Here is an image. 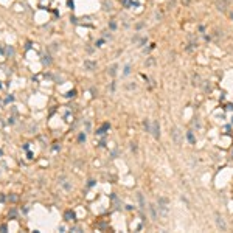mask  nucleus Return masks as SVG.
Segmentation results:
<instances>
[{
  "label": "nucleus",
  "mask_w": 233,
  "mask_h": 233,
  "mask_svg": "<svg viewBox=\"0 0 233 233\" xmlns=\"http://www.w3.org/2000/svg\"><path fill=\"white\" fill-rule=\"evenodd\" d=\"M151 134H152V137H154L155 140H159L160 135H162V134H160V123H159L157 120L154 121L152 126H151Z\"/></svg>",
  "instance_id": "20e7f679"
},
{
  "label": "nucleus",
  "mask_w": 233,
  "mask_h": 233,
  "mask_svg": "<svg viewBox=\"0 0 233 233\" xmlns=\"http://www.w3.org/2000/svg\"><path fill=\"white\" fill-rule=\"evenodd\" d=\"M127 90H134V89H137V84L135 83H131V84H127Z\"/></svg>",
  "instance_id": "f3484780"
},
{
  "label": "nucleus",
  "mask_w": 233,
  "mask_h": 233,
  "mask_svg": "<svg viewBox=\"0 0 233 233\" xmlns=\"http://www.w3.org/2000/svg\"><path fill=\"white\" fill-rule=\"evenodd\" d=\"M131 72H132V70H131V64H126V65H124V68H123V75H124V76H127V75H131Z\"/></svg>",
  "instance_id": "f8f14e48"
},
{
  "label": "nucleus",
  "mask_w": 233,
  "mask_h": 233,
  "mask_svg": "<svg viewBox=\"0 0 233 233\" xmlns=\"http://www.w3.org/2000/svg\"><path fill=\"white\" fill-rule=\"evenodd\" d=\"M152 64H154V59H152V58H149V59L146 61V65H152Z\"/></svg>",
  "instance_id": "4be33fe9"
},
{
  "label": "nucleus",
  "mask_w": 233,
  "mask_h": 233,
  "mask_svg": "<svg viewBox=\"0 0 233 233\" xmlns=\"http://www.w3.org/2000/svg\"><path fill=\"white\" fill-rule=\"evenodd\" d=\"M171 138H173V142H174V145H177V146L182 145V134H180V129L177 126L171 127Z\"/></svg>",
  "instance_id": "7ed1b4c3"
},
{
  "label": "nucleus",
  "mask_w": 233,
  "mask_h": 233,
  "mask_svg": "<svg viewBox=\"0 0 233 233\" xmlns=\"http://www.w3.org/2000/svg\"><path fill=\"white\" fill-rule=\"evenodd\" d=\"M138 202H140V207H142V208H145V199H143V194L142 193H138Z\"/></svg>",
  "instance_id": "4468645a"
},
{
  "label": "nucleus",
  "mask_w": 233,
  "mask_h": 233,
  "mask_svg": "<svg viewBox=\"0 0 233 233\" xmlns=\"http://www.w3.org/2000/svg\"><path fill=\"white\" fill-rule=\"evenodd\" d=\"M67 5H68V8H72V9H73V6H75L73 0H68V2H67Z\"/></svg>",
  "instance_id": "412c9836"
},
{
  "label": "nucleus",
  "mask_w": 233,
  "mask_h": 233,
  "mask_svg": "<svg viewBox=\"0 0 233 233\" xmlns=\"http://www.w3.org/2000/svg\"><path fill=\"white\" fill-rule=\"evenodd\" d=\"M193 124H194V126H196V127L199 129V127H201V123H199V118H194V121H193Z\"/></svg>",
  "instance_id": "6ab92c4d"
},
{
  "label": "nucleus",
  "mask_w": 233,
  "mask_h": 233,
  "mask_svg": "<svg viewBox=\"0 0 233 233\" xmlns=\"http://www.w3.org/2000/svg\"><path fill=\"white\" fill-rule=\"evenodd\" d=\"M157 208H159V213L163 216V218H166L169 213V201L165 197V196H159V199H157Z\"/></svg>",
  "instance_id": "f257e3e1"
},
{
  "label": "nucleus",
  "mask_w": 233,
  "mask_h": 233,
  "mask_svg": "<svg viewBox=\"0 0 233 233\" xmlns=\"http://www.w3.org/2000/svg\"><path fill=\"white\" fill-rule=\"evenodd\" d=\"M78 142H86V134L81 132L79 135H78Z\"/></svg>",
  "instance_id": "2eb2a0df"
},
{
  "label": "nucleus",
  "mask_w": 233,
  "mask_h": 233,
  "mask_svg": "<svg viewBox=\"0 0 233 233\" xmlns=\"http://www.w3.org/2000/svg\"><path fill=\"white\" fill-rule=\"evenodd\" d=\"M62 186H64L65 190H72V185H70V183H67V182H62Z\"/></svg>",
  "instance_id": "aec40b11"
},
{
  "label": "nucleus",
  "mask_w": 233,
  "mask_h": 233,
  "mask_svg": "<svg viewBox=\"0 0 233 233\" xmlns=\"http://www.w3.org/2000/svg\"><path fill=\"white\" fill-rule=\"evenodd\" d=\"M215 224H216V227H218V230L227 232V224H225L224 218L221 216V213H219V211H215Z\"/></svg>",
  "instance_id": "f03ea898"
},
{
  "label": "nucleus",
  "mask_w": 233,
  "mask_h": 233,
  "mask_svg": "<svg viewBox=\"0 0 233 233\" xmlns=\"http://www.w3.org/2000/svg\"><path fill=\"white\" fill-rule=\"evenodd\" d=\"M115 27H117V25H115V22H110V28H112V30H115Z\"/></svg>",
  "instance_id": "b1692460"
},
{
  "label": "nucleus",
  "mask_w": 233,
  "mask_h": 233,
  "mask_svg": "<svg viewBox=\"0 0 233 233\" xmlns=\"http://www.w3.org/2000/svg\"><path fill=\"white\" fill-rule=\"evenodd\" d=\"M232 121H233V118H232Z\"/></svg>",
  "instance_id": "cd10ccee"
},
{
  "label": "nucleus",
  "mask_w": 233,
  "mask_h": 233,
  "mask_svg": "<svg viewBox=\"0 0 233 233\" xmlns=\"http://www.w3.org/2000/svg\"><path fill=\"white\" fill-rule=\"evenodd\" d=\"M227 109H228V110H232V109H233V104H228V106H227Z\"/></svg>",
  "instance_id": "a878e982"
},
{
  "label": "nucleus",
  "mask_w": 233,
  "mask_h": 233,
  "mask_svg": "<svg viewBox=\"0 0 233 233\" xmlns=\"http://www.w3.org/2000/svg\"><path fill=\"white\" fill-rule=\"evenodd\" d=\"M216 6H218V9L221 12L227 11V3H225V0H216Z\"/></svg>",
  "instance_id": "0eeeda50"
},
{
  "label": "nucleus",
  "mask_w": 233,
  "mask_h": 233,
  "mask_svg": "<svg viewBox=\"0 0 233 233\" xmlns=\"http://www.w3.org/2000/svg\"><path fill=\"white\" fill-rule=\"evenodd\" d=\"M199 31H202V33L205 31V27H204V25H201V27H199Z\"/></svg>",
  "instance_id": "393cba45"
},
{
  "label": "nucleus",
  "mask_w": 233,
  "mask_h": 233,
  "mask_svg": "<svg viewBox=\"0 0 233 233\" xmlns=\"http://www.w3.org/2000/svg\"><path fill=\"white\" fill-rule=\"evenodd\" d=\"M186 140H188L190 143H196V138H194V134H193V131H188V132H186Z\"/></svg>",
  "instance_id": "9d476101"
},
{
  "label": "nucleus",
  "mask_w": 233,
  "mask_h": 233,
  "mask_svg": "<svg viewBox=\"0 0 233 233\" xmlns=\"http://www.w3.org/2000/svg\"><path fill=\"white\" fill-rule=\"evenodd\" d=\"M137 149H138V146H137V143H131V151H132V152H137Z\"/></svg>",
  "instance_id": "dca6fc26"
},
{
  "label": "nucleus",
  "mask_w": 233,
  "mask_h": 233,
  "mask_svg": "<svg viewBox=\"0 0 233 233\" xmlns=\"http://www.w3.org/2000/svg\"><path fill=\"white\" fill-rule=\"evenodd\" d=\"M64 218H65V221H75V219H76V215H75L72 210H68V211H65Z\"/></svg>",
  "instance_id": "6e6552de"
},
{
  "label": "nucleus",
  "mask_w": 233,
  "mask_h": 233,
  "mask_svg": "<svg viewBox=\"0 0 233 233\" xmlns=\"http://www.w3.org/2000/svg\"><path fill=\"white\" fill-rule=\"evenodd\" d=\"M75 93H76L75 90H70V92H67V93H65V96H67V98H73Z\"/></svg>",
  "instance_id": "a211bd4d"
},
{
  "label": "nucleus",
  "mask_w": 233,
  "mask_h": 233,
  "mask_svg": "<svg viewBox=\"0 0 233 233\" xmlns=\"http://www.w3.org/2000/svg\"><path fill=\"white\" fill-rule=\"evenodd\" d=\"M84 68L89 72H93L96 70V62H92V61H84Z\"/></svg>",
  "instance_id": "423d86ee"
},
{
  "label": "nucleus",
  "mask_w": 233,
  "mask_h": 233,
  "mask_svg": "<svg viewBox=\"0 0 233 233\" xmlns=\"http://www.w3.org/2000/svg\"><path fill=\"white\" fill-rule=\"evenodd\" d=\"M109 127H110V126H109V124H107V123H104V124H103V126H101V127H100V129H98V131H96V135H104V134H106V131H107V129H109Z\"/></svg>",
  "instance_id": "1a4fd4ad"
},
{
  "label": "nucleus",
  "mask_w": 233,
  "mask_h": 233,
  "mask_svg": "<svg viewBox=\"0 0 233 233\" xmlns=\"http://www.w3.org/2000/svg\"><path fill=\"white\" fill-rule=\"evenodd\" d=\"M148 210H149V213H151V219H152V221L155 222L157 219H159V216H157V207L154 205V204H149Z\"/></svg>",
  "instance_id": "39448f33"
},
{
  "label": "nucleus",
  "mask_w": 233,
  "mask_h": 233,
  "mask_svg": "<svg viewBox=\"0 0 233 233\" xmlns=\"http://www.w3.org/2000/svg\"><path fill=\"white\" fill-rule=\"evenodd\" d=\"M143 126H145V129H146V132H151V124H149V120H143Z\"/></svg>",
  "instance_id": "ddd939ff"
},
{
  "label": "nucleus",
  "mask_w": 233,
  "mask_h": 233,
  "mask_svg": "<svg viewBox=\"0 0 233 233\" xmlns=\"http://www.w3.org/2000/svg\"><path fill=\"white\" fill-rule=\"evenodd\" d=\"M117 68H118V65H117V64L110 65V67H109V70H107V73H109L110 76H115V75H117Z\"/></svg>",
  "instance_id": "9b49d317"
},
{
  "label": "nucleus",
  "mask_w": 233,
  "mask_h": 233,
  "mask_svg": "<svg viewBox=\"0 0 233 233\" xmlns=\"http://www.w3.org/2000/svg\"><path fill=\"white\" fill-rule=\"evenodd\" d=\"M182 3H183V5H190V3H191V0H182Z\"/></svg>",
  "instance_id": "5701e85b"
},
{
  "label": "nucleus",
  "mask_w": 233,
  "mask_h": 233,
  "mask_svg": "<svg viewBox=\"0 0 233 233\" xmlns=\"http://www.w3.org/2000/svg\"><path fill=\"white\" fill-rule=\"evenodd\" d=\"M230 17H232V20H233V12H232V14H230Z\"/></svg>",
  "instance_id": "bb28decb"
}]
</instances>
